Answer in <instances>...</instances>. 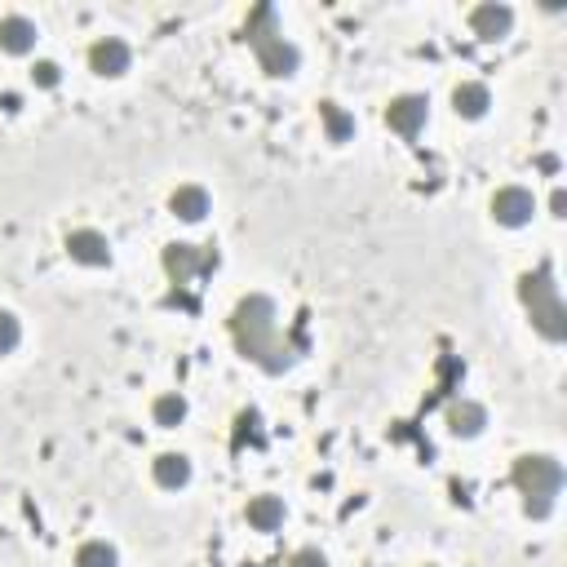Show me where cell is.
Instances as JSON below:
<instances>
[{"label": "cell", "mask_w": 567, "mask_h": 567, "mask_svg": "<svg viewBox=\"0 0 567 567\" xmlns=\"http://www.w3.org/2000/svg\"><path fill=\"white\" fill-rule=\"evenodd\" d=\"M231 338L239 346V355L253 359L267 373H284L293 368V351L280 338V319H275V302L267 293H249L239 297L231 310Z\"/></svg>", "instance_id": "1"}, {"label": "cell", "mask_w": 567, "mask_h": 567, "mask_svg": "<svg viewBox=\"0 0 567 567\" xmlns=\"http://www.w3.org/2000/svg\"><path fill=\"white\" fill-rule=\"evenodd\" d=\"M245 40H249V49L258 54V67H262L267 75H275V80L297 75L302 54H297L293 40H284V27H280L275 5H258V10L249 14V23H245Z\"/></svg>", "instance_id": "2"}, {"label": "cell", "mask_w": 567, "mask_h": 567, "mask_svg": "<svg viewBox=\"0 0 567 567\" xmlns=\"http://www.w3.org/2000/svg\"><path fill=\"white\" fill-rule=\"evenodd\" d=\"M510 479H515V488L523 493V510L532 519H550L554 497L563 493V465L554 457H545V452H528V457L515 461Z\"/></svg>", "instance_id": "3"}, {"label": "cell", "mask_w": 567, "mask_h": 567, "mask_svg": "<svg viewBox=\"0 0 567 567\" xmlns=\"http://www.w3.org/2000/svg\"><path fill=\"white\" fill-rule=\"evenodd\" d=\"M519 302L528 306L532 329L545 342H563L567 338V310H563V297H558V284H554L550 267H536V271H528L519 280Z\"/></svg>", "instance_id": "4"}, {"label": "cell", "mask_w": 567, "mask_h": 567, "mask_svg": "<svg viewBox=\"0 0 567 567\" xmlns=\"http://www.w3.org/2000/svg\"><path fill=\"white\" fill-rule=\"evenodd\" d=\"M493 222L497 226H510V231H519V226H528L532 217H536V196L528 191V187H519V182H510V187H497L493 191Z\"/></svg>", "instance_id": "5"}, {"label": "cell", "mask_w": 567, "mask_h": 567, "mask_svg": "<svg viewBox=\"0 0 567 567\" xmlns=\"http://www.w3.org/2000/svg\"><path fill=\"white\" fill-rule=\"evenodd\" d=\"M426 120H430V98L426 94H399L386 107V125L399 138H417L426 129Z\"/></svg>", "instance_id": "6"}, {"label": "cell", "mask_w": 567, "mask_h": 567, "mask_svg": "<svg viewBox=\"0 0 567 567\" xmlns=\"http://www.w3.org/2000/svg\"><path fill=\"white\" fill-rule=\"evenodd\" d=\"M62 249H67V258L80 262V267H111V239H107L103 231H94V226L67 231Z\"/></svg>", "instance_id": "7"}, {"label": "cell", "mask_w": 567, "mask_h": 567, "mask_svg": "<svg viewBox=\"0 0 567 567\" xmlns=\"http://www.w3.org/2000/svg\"><path fill=\"white\" fill-rule=\"evenodd\" d=\"M129 62H133V49H129L120 36H103V40H94V45H90V71H94V75H103V80L125 75V71H129Z\"/></svg>", "instance_id": "8"}, {"label": "cell", "mask_w": 567, "mask_h": 567, "mask_svg": "<svg viewBox=\"0 0 567 567\" xmlns=\"http://www.w3.org/2000/svg\"><path fill=\"white\" fill-rule=\"evenodd\" d=\"M217 267V253L209 249H196V245H169L165 249V271L174 284H187L196 271H213Z\"/></svg>", "instance_id": "9"}, {"label": "cell", "mask_w": 567, "mask_h": 567, "mask_svg": "<svg viewBox=\"0 0 567 567\" xmlns=\"http://www.w3.org/2000/svg\"><path fill=\"white\" fill-rule=\"evenodd\" d=\"M510 27H515V10L510 5L483 0V5L470 10V32L483 36V40H501V36H510Z\"/></svg>", "instance_id": "10"}, {"label": "cell", "mask_w": 567, "mask_h": 567, "mask_svg": "<svg viewBox=\"0 0 567 567\" xmlns=\"http://www.w3.org/2000/svg\"><path fill=\"white\" fill-rule=\"evenodd\" d=\"M36 23L27 19V14H5L0 19V49L5 54H14V58H23V54H32L36 49Z\"/></svg>", "instance_id": "11"}, {"label": "cell", "mask_w": 567, "mask_h": 567, "mask_svg": "<svg viewBox=\"0 0 567 567\" xmlns=\"http://www.w3.org/2000/svg\"><path fill=\"white\" fill-rule=\"evenodd\" d=\"M493 107V90L488 85H479V80H461V85L452 90V111L461 120H483Z\"/></svg>", "instance_id": "12"}, {"label": "cell", "mask_w": 567, "mask_h": 567, "mask_svg": "<svg viewBox=\"0 0 567 567\" xmlns=\"http://www.w3.org/2000/svg\"><path fill=\"white\" fill-rule=\"evenodd\" d=\"M151 479H155L165 493L187 488V483H191V457H182V452H160V457L151 461Z\"/></svg>", "instance_id": "13"}, {"label": "cell", "mask_w": 567, "mask_h": 567, "mask_svg": "<svg viewBox=\"0 0 567 567\" xmlns=\"http://www.w3.org/2000/svg\"><path fill=\"white\" fill-rule=\"evenodd\" d=\"M483 426H488V409H483V403L461 399V403H452V409H448V430L457 439H474V435H483Z\"/></svg>", "instance_id": "14"}, {"label": "cell", "mask_w": 567, "mask_h": 567, "mask_svg": "<svg viewBox=\"0 0 567 567\" xmlns=\"http://www.w3.org/2000/svg\"><path fill=\"white\" fill-rule=\"evenodd\" d=\"M169 213L182 217V222H204V217H209V191L196 187V182L178 187V191L169 196Z\"/></svg>", "instance_id": "15"}, {"label": "cell", "mask_w": 567, "mask_h": 567, "mask_svg": "<svg viewBox=\"0 0 567 567\" xmlns=\"http://www.w3.org/2000/svg\"><path fill=\"white\" fill-rule=\"evenodd\" d=\"M245 519H249L253 532H280L284 528V501L271 497V493H262V497H253L245 506Z\"/></svg>", "instance_id": "16"}, {"label": "cell", "mask_w": 567, "mask_h": 567, "mask_svg": "<svg viewBox=\"0 0 567 567\" xmlns=\"http://www.w3.org/2000/svg\"><path fill=\"white\" fill-rule=\"evenodd\" d=\"M151 422H155L160 430H178V426L187 422V399H182L178 390L155 394V403H151Z\"/></svg>", "instance_id": "17"}, {"label": "cell", "mask_w": 567, "mask_h": 567, "mask_svg": "<svg viewBox=\"0 0 567 567\" xmlns=\"http://www.w3.org/2000/svg\"><path fill=\"white\" fill-rule=\"evenodd\" d=\"M319 125H323V133H329V142H338V146L355 138V116L342 111L338 103H319Z\"/></svg>", "instance_id": "18"}, {"label": "cell", "mask_w": 567, "mask_h": 567, "mask_svg": "<svg viewBox=\"0 0 567 567\" xmlns=\"http://www.w3.org/2000/svg\"><path fill=\"white\" fill-rule=\"evenodd\" d=\"M75 567H120V554L107 541H85L75 550Z\"/></svg>", "instance_id": "19"}, {"label": "cell", "mask_w": 567, "mask_h": 567, "mask_svg": "<svg viewBox=\"0 0 567 567\" xmlns=\"http://www.w3.org/2000/svg\"><path fill=\"white\" fill-rule=\"evenodd\" d=\"M23 342V323L14 310H0V355H14Z\"/></svg>", "instance_id": "20"}, {"label": "cell", "mask_w": 567, "mask_h": 567, "mask_svg": "<svg viewBox=\"0 0 567 567\" xmlns=\"http://www.w3.org/2000/svg\"><path fill=\"white\" fill-rule=\"evenodd\" d=\"M32 80H36V90H54L58 80H62V71H58V62H36V67H32Z\"/></svg>", "instance_id": "21"}, {"label": "cell", "mask_w": 567, "mask_h": 567, "mask_svg": "<svg viewBox=\"0 0 567 567\" xmlns=\"http://www.w3.org/2000/svg\"><path fill=\"white\" fill-rule=\"evenodd\" d=\"M288 567H329V558H323L315 545H306V550H297V554L288 558Z\"/></svg>", "instance_id": "22"}, {"label": "cell", "mask_w": 567, "mask_h": 567, "mask_svg": "<svg viewBox=\"0 0 567 567\" xmlns=\"http://www.w3.org/2000/svg\"><path fill=\"white\" fill-rule=\"evenodd\" d=\"M550 213H554V217H567V191H563V187H554V196H550Z\"/></svg>", "instance_id": "23"}, {"label": "cell", "mask_w": 567, "mask_h": 567, "mask_svg": "<svg viewBox=\"0 0 567 567\" xmlns=\"http://www.w3.org/2000/svg\"><path fill=\"white\" fill-rule=\"evenodd\" d=\"M426 567H435V563H426Z\"/></svg>", "instance_id": "24"}]
</instances>
